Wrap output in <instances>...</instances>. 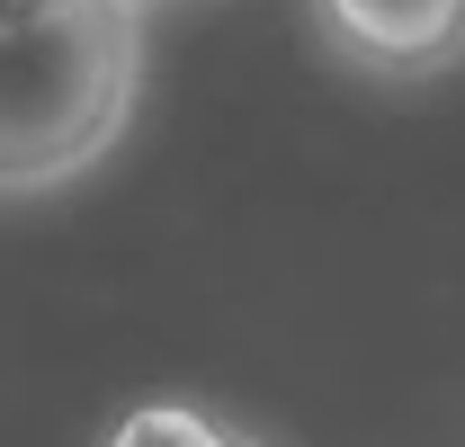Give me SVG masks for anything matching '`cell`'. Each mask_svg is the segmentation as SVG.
Listing matches in <instances>:
<instances>
[{"mask_svg":"<svg viewBox=\"0 0 465 447\" xmlns=\"http://www.w3.org/2000/svg\"><path fill=\"white\" fill-rule=\"evenodd\" d=\"M134 0H0V188H54L134 108Z\"/></svg>","mask_w":465,"mask_h":447,"instance_id":"1","label":"cell"},{"mask_svg":"<svg viewBox=\"0 0 465 447\" xmlns=\"http://www.w3.org/2000/svg\"><path fill=\"white\" fill-rule=\"evenodd\" d=\"M108 447H251V439L215 412H197V402H134L108 430Z\"/></svg>","mask_w":465,"mask_h":447,"instance_id":"3","label":"cell"},{"mask_svg":"<svg viewBox=\"0 0 465 447\" xmlns=\"http://www.w3.org/2000/svg\"><path fill=\"white\" fill-rule=\"evenodd\" d=\"M331 36L376 72H439L465 55V0H322Z\"/></svg>","mask_w":465,"mask_h":447,"instance_id":"2","label":"cell"}]
</instances>
